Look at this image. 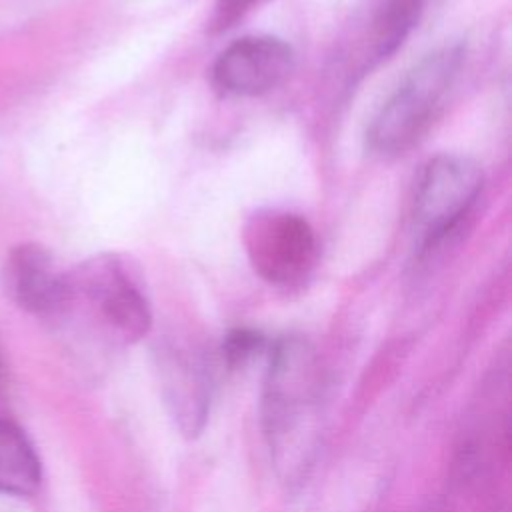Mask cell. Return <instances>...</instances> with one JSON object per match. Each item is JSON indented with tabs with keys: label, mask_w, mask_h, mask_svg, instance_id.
<instances>
[{
	"label": "cell",
	"mask_w": 512,
	"mask_h": 512,
	"mask_svg": "<svg viewBox=\"0 0 512 512\" xmlns=\"http://www.w3.org/2000/svg\"><path fill=\"white\" fill-rule=\"evenodd\" d=\"M320 380L312 350L298 340L270 346L264 430L270 452L288 476L308 464L316 444Z\"/></svg>",
	"instance_id": "1"
},
{
	"label": "cell",
	"mask_w": 512,
	"mask_h": 512,
	"mask_svg": "<svg viewBox=\"0 0 512 512\" xmlns=\"http://www.w3.org/2000/svg\"><path fill=\"white\" fill-rule=\"evenodd\" d=\"M466 58L462 42H450L422 56L374 114L366 148L392 158L408 152L434 124Z\"/></svg>",
	"instance_id": "2"
},
{
	"label": "cell",
	"mask_w": 512,
	"mask_h": 512,
	"mask_svg": "<svg viewBox=\"0 0 512 512\" xmlns=\"http://www.w3.org/2000/svg\"><path fill=\"white\" fill-rule=\"evenodd\" d=\"M482 190L484 170L472 156L442 152L426 160L412 192L414 254L428 258L450 242L472 216Z\"/></svg>",
	"instance_id": "3"
},
{
	"label": "cell",
	"mask_w": 512,
	"mask_h": 512,
	"mask_svg": "<svg viewBox=\"0 0 512 512\" xmlns=\"http://www.w3.org/2000/svg\"><path fill=\"white\" fill-rule=\"evenodd\" d=\"M66 276L68 298L62 316L72 308H86L110 338L126 344L150 330L148 298L120 254L100 252L66 270Z\"/></svg>",
	"instance_id": "4"
},
{
	"label": "cell",
	"mask_w": 512,
	"mask_h": 512,
	"mask_svg": "<svg viewBox=\"0 0 512 512\" xmlns=\"http://www.w3.org/2000/svg\"><path fill=\"white\" fill-rule=\"evenodd\" d=\"M242 244L254 272L278 288H298L312 278L320 244L310 222L290 210L260 208L242 228Z\"/></svg>",
	"instance_id": "5"
},
{
	"label": "cell",
	"mask_w": 512,
	"mask_h": 512,
	"mask_svg": "<svg viewBox=\"0 0 512 512\" xmlns=\"http://www.w3.org/2000/svg\"><path fill=\"white\" fill-rule=\"evenodd\" d=\"M296 64L294 48L272 34L230 42L210 68L212 88L224 98H256L282 86Z\"/></svg>",
	"instance_id": "6"
},
{
	"label": "cell",
	"mask_w": 512,
	"mask_h": 512,
	"mask_svg": "<svg viewBox=\"0 0 512 512\" xmlns=\"http://www.w3.org/2000/svg\"><path fill=\"white\" fill-rule=\"evenodd\" d=\"M2 284L12 302L36 316H62L68 276L54 254L38 242L12 246L2 264Z\"/></svg>",
	"instance_id": "7"
},
{
	"label": "cell",
	"mask_w": 512,
	"mask_h": 512,
	"mask_svg": "<svg viewBox=\"0 0 512 512\" xmlns=\"http://www.w3.org/2000/svg\"><path fill=\"white\" fill-rule=\"evenodd\" d=\"M426 0H380L368 34V64L388 60L418 26Z\"/></svg>",
	"instance_id": "8"
},
{
	"label": "cell",
	"mask_w": 512,
	"mask_h": 512,
	"mask_svg": "<svg viewBox=\"0 0 512 512\" xmlns=\"http://www.w3.org/2000/svg\"><path fill=\"white\" fill-rule=\"evenodd\" d=\"M40 478V460L28 436L16 424L0 420V494L28 496Z\"/></svg>",
	"instance_id": "9"
},
{
	"label": "cell",
	"mask_w": 512,
	"mask_h": 512,
	"mask_svg": "<svg viewBox=\"0 0 512 512\" xmlns=\"http://www.w3.org/2000/svg\"><path fill=\"white\" fill-rule=\"evenodd\" d=\"M162 380L168 404L180 428L186 434H196L202 428L208 408V384L200 368L188 360H176Z\"/></svg>",
	"instance_id": "10"
},
{
	"label": "cell",
	"mask_w": 512,
	"mask_h": 512,
	"mask_svg": "<svg viewBox=\"0 0 512 512\" xmlns=\"http://www.w3.org/2000/svg\"><path fill=\"white\" fill-rule=\"evenodd\" d=\"M268 348V342L262 332L252 330V328H236L226 334L222 342V352L228 360V364L238 366L244 364L246 360L254 358L256 354L264 352Z\"/></svg>",
	"instance_id": "11"
},
{
	"label": "cell",
	"mask_w": 512,
	"mask_h": 512,
	"mask_svg": "<svg viewBox=\"0 0 512 512\" xmlns=\"http://www.w3.org/2000/svg\"><path fill=\"white\" fill-rule=\"evenodd\" d=\"M260 2L264 0H216L212 6V14L208 18V30L212 34H218L232 28Z\"/></svg>",
	"instance_id": "12"
}]
</instances>
